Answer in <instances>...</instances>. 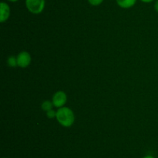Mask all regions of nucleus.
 I'll list each match as a JSON object with an SVG mask.
<instances>
[{
    "mask_svg": "<svg viewBox=\"0 0 158 158\" xmlns=\"http://www.w3.org/2000/svg\"><path fill=\"white\" fill-rule=\"evenodd\" d=\"M52 102L54 107L57 108L65 106L67 102V94L63 91H57L53 94L52 98Z\"/></svg>",
    "mask_w": 158,
    "mask_h": 158,
    "instance_id": "7ed1b4c3",
    "label": "nucleus"
},
{
    "mask_svg": "<svg viewBox=\"0 0 158 158\" xmlns=\"http://www.w3.org/2000/svg\"><path fill=\"white\" fill-rule=\"evenodd\" d=\"M16 57L18 66L21 68H26L29 67L32 61V57L27 51H22L16 56Z\"/></svg>",
    "mask_w": 158,
    "mask_h": 158,
    "instance_id": "20e7f679",
    "label": "nucleus"
},
{
    "mask_svg": "<svg viewBox=\"0 0 158 158\" xmlns=\"http://www.w3.org/2000/svg\"><path fill=\"white\" fill-rule=\"evenodd\" d=\"M11 9L9 4L5 2L0 3V22L2 23L7 21L10 17Z\"/></svg>",
    "mask_w": 158,
    "mask_h": 158,
    "instance_id": "39448f33",
    "label": "nucleus"
},
{
    "mask_svg": "<svg viewBox=\"0 0 158 158\" xmlns=\"http://www.w3.org/2000/svg\"><path fill=\"white\" fill-rule=\"evenodd\" d=\"M137 0H116L117 4L120 8L124 9H131L133 6H135Z\"/></svg>",
    "mask_w": 158,
    "mask_h": 158,
    "instance_id": "423d86ee",
    "label": "nucleus"
},
{
    "mask_svg": "<svg viewBox=\"0 0 158 158\" xmlns=\"http://www.w3.org/2000/svg\"><path fill=\"white\" fill-rule=\"evenodd\" d=\"M57 122L63 127H70L73 125L75 122V114L70 108L63 106L56 110Z\"/></svg>",
    "mask_w": 158,
    "mask_h": 158,
    "instance_id": "f257e3e1",
    "label": "nucleus"
},
{
    "mask_svg": "<svg viewBox=\"0 0 158 158\" xmlns=\"http://www.w3.org/2000/svg\"><path fill=\"white\" fill-rule=\"evenodd\" d=\"M143 158H155L154 156H152V155H146V156H143Z\"/></svg>",
    "mask_w": 158,
    "mask_h": 158,
    "instance_id": "ddd939ff",
    "label": "nucleus"
},
{
    "mask_svg": "<svg viewBox=\"0 0 158 158\" xmlns=\"http://www.w3.org/2000/svg\"><path fill=\"white\" fill-rule=\"evenodd\" d=\"M7 1L10 2H18L19 0H7Z\"/></svg>",
    "mask_w": 158,
    "mask_h": 158,
    "instance_id": "4468645a",
    "label": "nucleus"
},
{
    "mask_svg": "<svg viewBox=\"0 0 158 158\" xmlns=\"http://www.w3.org/2000/svg\"><path fill=\"white\" fill-rule=\"evenodd\" d=\"M89 5L93 6H98L103 2L104 0H87Z\"/></svg>",
    "mask_w": 158,
    "mask_h": 158,
    "instance_id": "1a4fd4ad",
    "label": "nucleus"
},
{
    "mask_svg": "<svg viewBox=\"0 0 158 158\" xmlns=\"http://www.w3.org/2000/svg\"><path fill=\"white\" fill-rule=\"evenodd\" d=\"M26 7L30 13L38 15L43 12L46 6V0H26Z\"/></svg>",
    "mask_w": 158,
    "mask_h": 158,
    "instance_id": "f03ea898",
    "label": "nucleus"
},
{
    "mask_svg": "<svg viewBox=\"0 0 158 158\" xmlns=\"http://www.w3.org/2000/svg\"><path fill=\"white\" fill-rule=\"evenodd\" d=\"M46 116L49 119H54L56 116V111H55L53 109H51L49 111L46 112Z\"/></svg>",
    "mask_w": 158,
    "mask_h": 158,
    "instance_id": "9d476101",
    "label": "nucleus"
},
{
    "mask_svg": "<svg viewBox=\"0 0 158 158\" xmlns=\"http://www.w3.org/2000/svg\"><path fill=\"white\" fill-rule=\"evenodd\" d=\"M3 158H6V157H3Z\"/></svg>",
    "mask_w": 158,
    "mask_h": 158,
    "instance_id": "2eb2a0df",
    "label": "nucleus"
},
{
    "mask_svg": "<svg viewBox=\"0 0 158 158\" xmlns=\"http://www.w3.org/2000/svg\"><path fill=\"white\" fill-rule=\"evenodd\" d=\"M140 1H141L143 3H151L152 2H154V0H140Z\"/></svg>",
    "mask_w": 158,
    "mask_h": 158,
    "instance_id": "f8f14e48",
    "label": "nucleus"
},
{
    "mask_svg": "<svg viewBox=\"0 0 158 158\" xmlns=\"http://www.w3.org/2000/svg\"><path fill=\"white\" fill-rule=\"evenodd\" d=\"M154 9L157 12H158V0H156L155 2H154Z\"/></svg>",
    "mask_w": 158,
    "mask_h": 158,
    "instance_id": "9b49d317",
    "label": "nucleus"
},
{
    "mask_svg": "<svg viewBox=\"0 0 158 158\" xmlns=\"http://www.w3.org/2000/svg\"><path fill=\"white\" fill-rule=\"evenodd\" d=\"M7 64L10 68H15L18 66V62H17V57L15 56H10L7 59Z\"/></svg>",
    "mask_w": 158,
    "mask_h": 158,
    "instance_id": "6e6552de",
    "label": "nucleus"
},
{
    "mask_svg": "<svg viewBox=\"0 0 158 158\" xmlns=\"http://www.w3.org/2000/svg\"><path fill=\"white\" fill-rule=\"evenodd\" d=\"M53 103H52V101L49 100H46L44 102H43V103L41 104V108L42 110H43L44 112H48L51 109H53Z\"/></svg>",
    "mask_w": 158,
    "mask_h": 158,
    "instance_id": "0eeeda50",
    "label": "nucleus"
}]
</instances>
